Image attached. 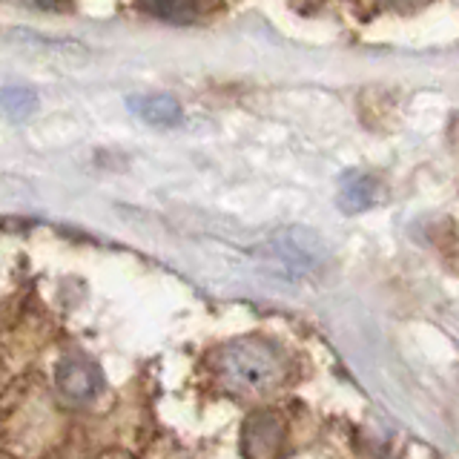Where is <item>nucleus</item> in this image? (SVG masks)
<instances>
[{"instance_id":"f257e3e1","label":"nucleus","mask_w":459,"mask_h":459,"mask_svg":"<svg viewBox=\"0 0 459 459\" xmlns=\"http://www.w3.org/2000/svg\"><path fill=\"white\" fill-rule=\"evenodd\" d=\"M215 377H219L230 391L244 396L267 394L273 387H279L284 379L281 356L270 348L267 342L244 336L224 344L212 359Z\"/></svg>"},{"instance_id":"f03ea898","label":"nucleus","mask_w":459,"mask_h":459,"mask_svg":"<svg viewBox=\"0 0 459 459\" xmlns=\"http://www.w3.org/2000/svg\"><path fill=\"white\" fill-rule=\"evenodd\" d=\"M55 382L61 396L72 402V405H86V402H92L104 391V373H100V368L83 353L64 356L61 365H57Z\"/></svg>"},{"instance_id":"7ed1b4c3","label":"nucleus","mask_w":459,"mask_h":459,"mask_svg":"<svg viewBox=\"0 0 459 459\" xmlns=\"http://www.w3.org/2000/svg\"><path fill=\"white\" fill-rule=\"evenodd\" d=\"M284 439V428L276 413L255 411L241 425V454L247 459H270L276 456Z\"/></svg>"},{"instance_id":"20e7f679","label":"nucleus","mask_w":459,"mask_h":459,"mask_svg":"<svg viewBox=\"0 0 459 459\" xmlns=\"http://www.w3.org/2000/svg\"><path fill=\"white\" fill-rule=\"evenodd\" d=\"M382 198V184L379 178L368 169H353L342 178L339 193H336V204L342 212L359 215L368 212L370 207H377Z\"/></svg>"},{"instance_id":"39448f33","label":"nucleus","mask_w":459,"mask_h":459,"mask_svg":"<svg viewBox=\"0 0 459 459\" xmlns=\"http://www.w3.org/2000/svg\"><path fill=\"white\" fill-rule=\"evenodd\" d=\"M126 109L135 115L138 121L158 126V129H172L184 124V109L178 98L172 95H133L126 98Z\"/></svg>"},{"instance_id":"423d86ee","label":"nucleus","mask_w":459,"mask_h":459,"mask_svg":"<svg viewBox=\"0 0 459 459\" xmlns=\"http://www.w3.org/2000/svg\"><path fill=\"white\" fill-rule=\"evenodd\" d=\"M0 109H4L12 121H26L38 112V95L29 86H0Z\"/></svg>"},{"instance_id":"0eeeda50","label":"nucleus","mask_w":459,"mask_h":459,"mask_svg":"<svg viewBox=\"0 0 459 459\" xmlns=\"http://www.w3.org/2000/svg\"><path fill=\"white\" fill-rule=\"evenodd\" d=\"M141 6L147 9L150 14L169 23H190L198 18L201 12V0H141Z\"/></svg>"}]
</instances>
